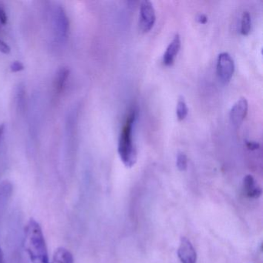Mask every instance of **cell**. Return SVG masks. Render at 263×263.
<instances>
[{"label": "cell", "mask_w": 263, "mask_h": 263, "mask_svg": "<svg viewBox=\"0 0 263 263\" xmlns=\"http://www.w3.org/2000/svg\"><path fill=\"white\" fill-rule=\"evenodd\" d=\"M24 247L30 263H50L42 228L33 218H31L26 226Z\"/></svg>", "instance_id": "6da1fadb"}, {"label": "cell", "mask_w": 263, "mask_h": 263, "mask_svg": "<svg viewBox=\"0 0 263 263\" xmlns=\"http://www.w3.org/2000/svg\"><path fill=\"white\" fill-rule=\"evenodd\" d=\"M136 120V112L132 110L121 130L118 141V155L126 167L132 168L138 160L136 147L133 142V127Z\"/></svg>", "instance_id": "7a4b0ae2"}, {"label": "cell", "mask_w": 263, "mask_h": 263, "mask_svg": "<svg viewBox=\"0 0 263 263\" xmlns=\"http://www.w3.org/2000/svg\"><path fill=\"white\" fill-rule=\"evenodd\" d=\"M217 74L223 84H227L235 72V63L229 53H220L217 59Z\"/></svg>", "instance_id": "3957f363"}, {"label": "cell", "mask_w": 263, "mask_h": 263, "mask_svg": "<svg viewBox=\"0 0 263 263\" xmlns=\"http://www.w3.org/2000/svg\"><path fill=\"white\" fill-rule=\"evenodd\" d=\"M156 21L153 4L150 1H143L140 7V27L144 33L150 31Z\"/></svg>", "instance_id": "277c9868"}, {"label": "cell", "mask_w": 263, "mask_h": 263, "mask_svg": "<svg viewBox=\"0 0 263 263\" xmlns=\"http://www.w3.org/2000/svg\"><path fill=\"white\" fill-rule=\"evenodd\" d=\"M54 30L58 39L64 41L67 37L69 32L70 23L65 10L61 7H58L55 10Z\"/></svg>", "instance_id": "5b68a950"}, {"label": "cell", "mask_w": 263, "mask_h": 263, "mask_svg": "<svg viewBox=\"0 0 263 263\" xmlns=\"http://www.w3.org/2000/svg\"><path fill=\"white\" fill-rule=\"evenodd\" d=\"M249 109V103L246 98H240L234 104L229 112V120L234 127H238L246 118Z\"/></svg>", "instance_id": "8992f818"}, {"label": "cell", "mask_w": 263, "mask_h": 263, "mask_svg": "<svg viewBox=\"0 0 263 263\" xmlns=\"http://www.w3.org/2000/svg\"><path fill=\"white\" fill-rule=\"evenodd\" d=\"M177 252L181 263L197 262L196 251L190 240L186 237H181Z\"/></svg>", "instance_id": "52a82bcc"}, {"label": "cell", "mask_w": 263, "mask_h": 263, "mask_svg": "<svg viewBox=\"0 0 263 263\" xmlns=\"http://www.w3.org/2000/svg\"><path fill=\"white\" fill-rule=\"evenodd\" d=\"M181 48V38L178 34H176L172 40V42L167 46L165 53L163 56V62L165 66H172L175 62V58L178 56V52Z\"/></svg>", "instance_id": "ba28073f"}, {"label": "cell", "mask_w": 263, "mask_h": 263, "mask_svg": "<svg viewBox=\"0 0 263 263\" xmlns=\"http://www.w3.org/2000/svg\"><path fill=\"white\" fill-rule=\"evenodd\" d=\"M243 191L245 195L251 198H259L262 193L261 187L251 175H246L243 179Z\"/></svg>", "instance_id": "9c48e42d"}, {"label": "cell", "mask_w": 263, "mask_h": 263, "mask_svg": "<svg viewBox=\"0 0 263 263\" xmlns=\"http://www.w3.org/2000/svg\"><path fill=\"white\" fill-rule=\"evenodd\" d=\"M69 76L70 70L67 67H62L58 70L53 81V90L55 93L60 95L63 91Z\"/></svg>", "instance_id": "30bf717a"}, {"label": "cell", "mask_w": 263, "mask_h": 263, "mask_svg": "<svg viewBox=\"0 0 263 263\" xmlns=\"http://www.w3.org/2000/svg\"><path fill=\"white\" fill-rule=\"evenodd\" d=\"M51 263H74V258L69 249L59 247L53 253Z\"/></svg>", "instance_id": "8fae6325"}, {"label": "cell", "mask_w": 263, "mask_h": 263, "mask_svg": "<svg viewBox=\"0 0 263 263\" xmlns=\"http://www.w3.org/2000/svg\"><path fill=\"white\" fill-rule=\"evenodd\" d=\"M13 184L8 181H3L0 184V209L5 207L12 195Z\"/></svg>", "instance_id": "7c38bea8"}, {"label": "cell", "mask_w": 263, "mask_h": 263, "mask_svg": "<svg viewBox=\"0 0 263 263\" xmlns=\"http://www.w3.org/2000/svg\"><path fill=\"white\" fill-rule=\"evenodd\" d=\"M189 113V109H187V104H186L185 100L183 97H180L177 104L176 115L177 118L179 121H183L185 119Z\"/></svg>", "instance_id": "4fadbf2b"}, {"label": "cell", "mask_w": 263, "mask_h": 263, "mask_svg": "<svg viewBox=\"0 0 263 263\" xmlns=\"http://www.w3.org/2000/svg\"><path fill=\"white\" fill-rule=\"evenodd\" d=\"M251 26H252V21H251V16L249 12L246 11L242 13L241 21V33L243 36H247L251 31Z\"/></svg>", "instance_id": "5bb4252c"}, {"label": "cell", "mask_w": 263, "mask_h": 263, "mask_svg": "<svg viewBox=\"0 0 263 263\" xmlns=\"http://www.w3.org/2000/svg\"><path fill=\"white\" fill-rule=\"evenodd\" d=\"M176 165L178 170L184 172L187 168V158L185 154L179 153L177 156Z\"/></svg>", "instance_id": "9a60e30c"}, {"label": "cell", "mask_w": 263, "mask_h": 263, "mask_svg": "<svg viewBox=\"0 0 263 263\" xmlns=\"http://www.w3.org/2000/svg\"><path fill=\"white\" fill-rule=\"evenodd\" d=\"M25 69L24 64L20 61H14L13 64L10 66V70L13 73H16V72H21Z\"/></svg>", "instance_id": "2e32d148"}, {"label": "cell", "mask_w": 263, "mask_h": 263, "mask_svg": "<svg viewBox=\"0 0 263 263\" xmlns=\"http://www.w3.org/2000/svg\"><path fill=\"white\" fill-rule=\"evenodd\" d=\"M7 21H8V18H7V13H6L4 7L0 6V26L6 25Z\"/></svg>", "instance_id": "e0dca14e"}, {"label": "cell", "mask_w": 263, "mask_h": 263, "mask_svg": "<svg viewBox=\"0 0 263 263\" xmlns=\"http://www.w3.org/2000/svg\"><path fill=\"white\" fill-rule=\"evenodd\" d=\"M10 51H11V49H10V46L6 44L2 40H0V52L4 54H9Z\"/></svg>", "instance_id": "ac0fdd59"}, {"label": "cell", "mask_w": 263, "mask_h": 263, "mask_svg": "<svg viewBox=\"0 0 263 263\" xmlns=\"http://www.w3.org/2000/svg\"><path fill=\"white\" fill-rule=\"evenodd\" d=\"M246 147L251 151H255L259 148V144L255 141H246Z\"/></svg>", "instance_id": "d6986e66"}, {"label": "cell", "mask_w": 263, "mask_h": 263, "mask_svg": "<svg viewBox=\"0 0 263 263\" xmlns=\"http://www.w3.org/2000/svg\"><path fill=\"white\" fill-rule=\"evenodd\" d=\"M197 21L199 24H205L208 21V17L204 14H200L198 15V17H197Z\"/></svg>", "instance_id": "ffe728a7"}, {"label": "cell", "mask_w": 263, "mask_h": 263, "mask_svg": "<svg viewBox=\"0 0 263 263\" xmlns=\"http://www.w3.org/2000/svg\"><path fill=\"white\" fill-rule=\"evenodd\" d=\"M4 130H5V124H0V141L2 139L3 135H4Z\"/></svg>", "instance_id": "44dd1931"}, {"label": "cell", "mask_w": 263, "mask_h": 263, "mask_svg": "<svg viewBox=\"0 0 263 263\" xmlns=\"http://www.w3.org/2000/svg\"><path fill=\"white\" fill-rule=\"evenodd\" d=\"M0 263H4V253H3L1 247H0Z\"/></svg>", "instance_id": "7402d4cb"}]
</instances>
